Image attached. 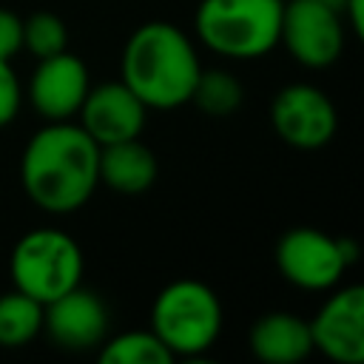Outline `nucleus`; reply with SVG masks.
<instances>
[{"label":"nucleus","mask_w":364,"mask_h":364,"mask_svg":"<svg viewBox=\"0 0 364 364\" xmlns=\"http://www.w3.org/2000/svg\"><path fill=\"white\" fill-rule=\"evenodd\" d=\"M20 179L40 210L54 216L74 213L100 185V145L80 122H46L23 148Z\"/></svg>","instance_id":"obj_1"},{"label":"nucleus","mask_w":364,"mask_h":364,"mask_svg":"<svg viewBox=\"0 0 364 364\" xmlns=\"http://www.w3.org/2000/svg\"><path fill=\"white\" fill-rule=\"evenodd\" d=\"M202 63L191 37L168 23H142L122 48V82L145 102V108L171 111L191 102Z\"/></svg>","instance_id":"obj_2"},{"label":"nucleus","mask_w":364,"mask_h":364,"mask_svg":"<svg viewBox=\"0 0 364 364\" xmlns=\"http://www.w3.org/2000/svg\"><path fill=\"white\" fill-rule=\"evenodd\" d=\"M284 0H202L193 17L196 37L213 54L256 60L279 46Z\"/></svg>","instance_id":"obj_3"},{"label":"nucleus","mask_w":364,"mask_h":364,"mask_svg":"<svg viewBox=\"0 0 364 364\" xmlns=\"http://www.w3.org/2000/svg\"><path fill=\"white\" fill-rule=\"evenodd\" d=\"M151 330L173 358L202 355L216 344L222 330L219 296L199 279H176L156 293Z\"/></svg>","instance_id":"obj_4"},{"label":"nucleus","mask_w":364,"mask_h":364,"mask_svg":"<svg viewBox=\"0 0 364 364\" xmlns=\"http://www.w3.org/2000/svg\"><path fill=\"white\" fill-rule=\"evenodd\" d=\"M9 273L17 290L48 304L68 293L82 279V250L77 239L54 228H37L17 239L9 259Z\"/></svg>","instance_id":"obj_5"},{"label":"nucleus","mask_w":364,"mask_h":364,"mask_svg":"<svg viewBox=\"0 0 364 364\" xmlns=\"http://www.w3.org/2000/svg\"><path fill=\"white\" fill-rule=\"evenodd\" d=\"M355 256V242L336 239L318 228H290L276 245L279 273L301 290L336 287Z\"/></svg>","instance_id":"obj_6"},{"label":"nucleus","mask_w":364,"mask_h":364,"mask_svg":"<svg viewBox=\"0 0 364 364\" xmlns=\"http://www.w3.org/2000/svg\"><path fill=\"white\" fill-rule=\"evenodd\" d=\"M279 43L296 63L327 68L344 51L341 11L324 0H287L282 3Z\"/></svg>","instance_id":"obj_7"},{"label":"nucleus","mask_w":364,"mask_h":364,"mask_svg":"<svg viewBox=\"0 0 364 364\" xmlns=\"http://www.w3.org/2000/svg\"><path fill=\"white\" fill-rule=\"evenodd\" d=\"M270 122L282 142L316 151L336 136L338 117L330 97L310 82L284 85L270 102Z\"/></svg>","instance_id":"obj_8"},{"label":"nucleus","mask_w":364,"mask_h":364,"mask_svg":"<svg viewBox=\"0 0 364 364\" xmlns=\"http://www.w3.org/2000/svg\"><path fill=\"white\" fill-rule=\"evenodd\" d=\"M313 350L336 364L364 361V287L347 284L336 290L307 321Z\"/></svg>","instance_id":"obj_9"},{"label":"nucleus","mask_w":364,"mask_h":364,"mask_svg":"<svg viewBox=\"0 0 364 364\" xmlns=\"http://www.w3.org/2000/svg\"><path fill=\"white\" fill-rule=\"evenodd\" d=\"M145 119H148L145 102L122 80L91 85L77 111V122L100 148L139 136Z\"/></svg>","instance_id":"obj_10"},{"label":"nucleus","mask_w":364,"mask_h":364,"mask_svg":"<svg viewBox=\"0 0 364 364\" xmlns=\"http://www.w3.org/2000/svg\"><path fill=\"white\" fill-rule=\"evenodd\" d=\"M91 77L85 63L68 48L51 57H43L28 80V102L46 122H60L77 117Z\"/></svg>","instance_id":"obj_11"},{"label":"nucleus","mask_w":364,"mask_h":364,"mask_svg":"<svg viewBox=\"0 0 364 364\" xmlns=\"http://www.w3.org/2000/svg\"><path fill=\"white\" fill-rule=\"evenodd\" d=\"M43 330L63 350H94L108 338V307L94 290L77 284L43 304Z\"/></svg>","instance_id":"obj_12"},{"label":"nucleus","mask_w":364,"mask_h":364,"mask_svg":"<svg viewBox=\"0 0 364 364\" xmlns=\"http://www.w3.org/2000/svg\"><path fill=\"white\" fill-rule=\"evenodd\" d=\"M250 353L264 364H296L313 353L310 324L287 310L259 316L247 333Z\"/></svg>","instance_id":"obj_13"},{"label":"nucleus","mask_w":364,"mask_h":364,"mask_svg":"<svg viewBox=\"0 0 364 364\" xmlns=\"http://www.w3.org/2000/svg\"><path fill=\"white\" fill-rule=\"evenodd\" d=\"M156 154L139 136L100 148V182L117 193H145L156 182Z\"/></svg>","instance_id":"obj_14"},{"label":"nucleus","mask_w":364,"mask_h":364,"mask_svg":"<svg viewBox=\"0 0 364 364\" xmlns=\"http://www.w3.org/2000/svg\"><path fill=\"white\" fill-rule=\"evenodd\" d=\"M43 333V304L23 290L0 296V347L17 350L31 344Z\"/></svg>","instance_id":"obj_15"},{"label":"nucleus","mask_w":364,"mask_h":364,"mask_svg":"<svg viewBox=\"0 0 364 364\" xmlns=\"http://www.w3.org/2000/svg\"><path fill=\"white\" fill-rule=\"evenodd\" d=\"M100 361L102 364H171L173 355L148 327V330H125V333L108 336L100 344Z\"/></svg>","instance_id":"obj_16"},{"label":"nucleus","mask_w":364,"mask_h":364,"mask_svg":"<svg viewBox=\"0 0 364 364\" xmlns=\"http://www.w3.org/2000/svg\"><path fill=\"white\" fill-rule=\"evenodd\" d=\"M242 97H245V88L236 80V74L225 68H208V71L202 68L193 85L191 102L208 117H230L242 105Z\"/></svg>","instance_id":"obj_17"},{"label":"nucleus","mask_w":364,"mask_h":364,"mask_svg":"<svg viewBox=\"0 0 364 364\" xmlns=\"http://www.w3.org/2000/svg\"><path fill=\"white\" fill-rule=\"evenodd\" d=\"M23 48H28L37 60L60 54L68 48L65 20L54 11H34L23 20Z\"/></svg>","instance_id":"obj_18"},{"label":"nucleus","mask_w":364,"mask_h":364,"mask_svg":"<svg viewBox=\"0 0 364 364\" xmlns=\"http://www.w3.org/2000/svg\"><path fill=\"white\" fill-rule=\"evenodd\" d=\"M23 102V85L17 71L11 68V60H0V128L14 122Z\"/></svg>","instance_id":"obj_19"},{"label":"nucleus","mask_w":364,"mask_h":364,"mask_svg":"<svg viewBox=\"0 0 364 364\" xmlns=\"http://www.w3.org/2000/svg\"><path fill=\"white\" fill-rule=\"evenodd\" d=\"M23 48V17L0 9V60H11Z\"/></svg>","instance_id":"obj_20"},{"label":"nucleus","mask_w":364,"mask_h":364,"mask_svg":"<svg viewBox=\"0 0 364 364\" xmlns=\"http://www.w3.org/2000/svg\"><path fill=\"white\" fill-rule=\"evenodd\" d=\"M338 11H341V20L350 23V28L355 34L364 31V0H344Z\"/></svg>","instance_id":"obj_21"},{"label":"nucleus","mask_w":364,"mask_h":364,"mask_svg":"<svg viewBox=\"0 0 364 364\" xmlns=\"http://www.w3.org/2000/svg\"><path fill=\"white\" fill-rule=\"evenodd\" d=\"M324 3H330V6H336V9H341V3H344V0H324Z\"/></svg>","instance_id":"obj_22"}]
</instances>
